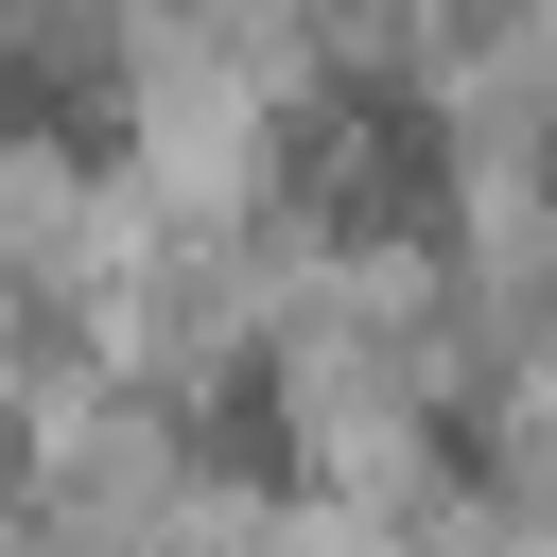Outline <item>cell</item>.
I'll list each match as a JSON object with an SVG mask.
<instances>
[{"instance_id": "6da1fadb", "label": "cell", "mask_w": 557, "mask_h": 557, "mask_svg": "<svg viewBox=\"0 0 557 557\" xmlns=\"http://www.w3.org/2000/svg\"><path fill=\"white\" fill-rule=\"evenodd\" d=\"M296 191H313L331 226H366V244H383V226H418V209H435V122H418V104H331V122L296 139Z\"/></svg>"}]
</instances>
